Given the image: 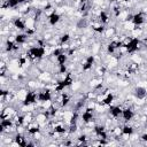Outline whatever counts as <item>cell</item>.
I'll return each instance as SVG.
<instances>
[{
    "instance_id": "6da1fadb",
    "label": "cell",
    "mask_w": 147,
    "mask_h": 147,
    "mask_svg": "<svg viewBox=\"0 0 147 147\" xmlns=\"http://www.w3.org/2000/svg\"><path fill=\"white\" fill-rule=\"evenodd\" d=\"M132 94L138 100H146V98H147V90L144 86H141V85H136L134 88L132 90Z\"/></svg>"
},
{
    "instance_id": "7a4b0ae2",
    "label": "cell",
    "mask_w": 147,
    "mask_h": 147,
    "mask_svg": "<svg viewBox=\"0 0 147 147\" xmlns=\"http://www.w3.org/2000/svg\"><path fill=\"white\" fill-rule=\"evenodd\" d=\"M136 115H137V114H136V111H134L133 107L131 106V107H127V108H124V109H123L121 118L123 119V122H124V123H127V122L132 121V119L134 118V116H136Z\"/></svg>"
},
{
    "instance_id": "3957f363",
    "label": "cell",
    "mask_w": 147,
    "mask_h": 147,
    "mask_svg": "<svg viewBox=\"0 0 147 147\" xmlns=\"http://www.w3.org/2000/svg\"><path fill=\"white\" fill-rule=\"evenodd\" d=\"M131 21H132L137 26H141V25H144V24L146 23V15L139 10V11L132 14Z\"/></svg>"
},
{
    "instance_id": "277c9868",
    "label": "cell",
    "mask_w": 147,
    "mask_h": 147,
    "mask_svg": "<svg viewBox=\"0 0 147 147\" xmlns=\"http://www.w3.org/2000/svg\"><path fill=\"white\" fill-rule=\"evenodd\" d=\"M61 22H62V15L59 14L57 11L53 13L49 17H47V23H48V25H51V26H56V25H59Z\"/></svg>"
},
{
    "instance_id": "5b68a950",
    "label": "cell",
    "mask_w": 147,
    "mask_h": 147,
    "mask_svg": "<svg viewBox=\"0 0 147 147\" xmlns=\"http://www.w3.org/2000/svg\"><path fill=\"white\" fill-rule=\"evenodd\" d=\"M115 34H117V29L115 26H111V25L106 26V29H105V31L102 33V36H103V38L106 40H110Z\"/></svg>"
},
{
    "instance_id": "8992f818",
    "label": "cell",
    "mask_w": 147,
    "mask_h": 147,
    "mask_svg": "<svg viewBox=\"0 0 147 147\" xmlns=\"http://www.w3.org/2000/svg\"><path fill=\"white\" fill-rule=\"evenodd\" d=\"M72 40V37L69 32H62L59 36V42L60 44H65V42H70Z\"/></svg>"
},
{
    "instance_id": "52a82bcc",
    "label": "cell",
    "mask_w": 147,
    "mask_h": 147,
    "mask_svg": "<svg viewBox=\"0 0 147 147\" xmlns=\"http://www.w3.org/2000/svg\"><path fill=\"white\" fill-rule=\"evenodd\" d=\"M56 59H57V64H67V62L69 61V57L65 52H62Z\"/></svg>"
},
{
    "instance_id": "ba28073f",
    "label": "cell",
    "mask_w": 147,
    "mask_h": 147,
    "mask_svg": "<svg viewBox=\"0 0 147 147\" xmlns=\"http://www.w3.org/2000/svg\"><path fill=\"white\" fill-rule=\"evenodd\" d=\"M140 141H141L144 145H147V131H145L144 133L140 134Z\"/></svg>"
}]
</instances>
